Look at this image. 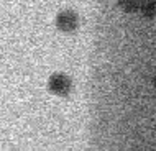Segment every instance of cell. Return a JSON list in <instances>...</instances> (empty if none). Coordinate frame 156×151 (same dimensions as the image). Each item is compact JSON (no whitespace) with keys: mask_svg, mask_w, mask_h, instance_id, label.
Masks as SVG:
<instances>
[{"mask_svg":"<svg viewBox=\"0 0 156 151\" xmlns=\"http://www.w3.org/2000/svg\"><path fill=\"white\" fill-rule=\"evenodd\" d=\"M71 87H73L71 79L67 77L66 74H61V72L53 74L51 77H49V81H48V89L51 90L53 94L61 95V97H64V95L69 94Z\"/></svg>","mask_w":156,"mask_h":151,"instance_id":"6da1fadb","label":"cell"},{"mask_svg":"<svg viewBox=\"0 0 156 151\" xmlns=\"http://www.w3.org/2000/svg\"><path fill=\"white\" fill-rule=\"evenodd\" d=\"M138 10L145 18H153L156 15V0H140Z\"/></svg>","mask_w":156,"mask_h":151,"instance_id":"3957f363","label":"cell"},{"mask_svg":"<svg viewBox=\"0 0 156 151\" xmlns=\"http://www.w3.org/2000/svg\"><path fill=\"white\" fill-rule=\"evenodd\" d=\"M77 25H79V18L76 15V12L73 10H62L56 16V26L64 33L74 31L77 28Z\"/></svg>","mask_w":156,"mask_h":151,"instance_id":"7a4b0ae2","label":"cell"},{"mask_svg":"<svg viewBox=\"0 0 156 151\" xmlns=\"http://www.w3.org/2000/svg\"><path fill=\"white\" fill-rule=\"evenodd\" d=\"M119 5L123 12H135L138 10V5H140V0H119Z\"/></svg>","mask_w":156,"mask_h":151,"instance_id":"277c9868","label":"cell"},{"mask_svg":"<svg viewBox=\"0 0 156 151\" xmlns=\"http://www.w3.org/2000/svg\"><path fill=\"white\" fill-rule=\"evenodd\" d=\"M154 86H156V74H154Z\"/></svg>","mask_w":156,"mask_h":151,"instance_id":"5b68a950","label":"cell"}]
</instances>
